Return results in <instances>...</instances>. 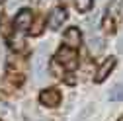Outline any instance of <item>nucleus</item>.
Masks as SVG:
<instances>
[{"label": "nucleus", "mask_w": 123, "mask_h": 121, "mask_svg": "<svg viewBox=\"0 0 123 121\" xmlns=\"http://www.w3.org/2000/svg\"><path fill=\"white\" fill-rule=\"evenodd\" d=\"M57 63L63 65V68L67 70H74L76 67H78V55H76L74 49H68V47H61L57 51Z\"/></svg>", "instance_id": "f257e3e1"}, {"label": "nucleus", "mask_w": 123, "mask_h": 121, "mask_svg": "<svg viewBox=\"0 0 123 121\" xmlns=\"http://www.w3.org/2000/svg\"><path fill=\"white\" fill-rule=\"evenodd\" d=\"M33 72H35V80L41 82L47 74V57H45V47H41L35 57H33Z\"/></svg>", "instance_id": "f03ea898"}, {"label": "nucleus", "mask_w": 123, "mask_h": 121, "mask_svg": "<svg viewBox=\"0 0 123 121\" xmlns=\"http://www.w3.org/2000/svg\"><path fill=\"white\" fill-rule=\"evenodd\" d=\"M65 20H67V10H65L63 6H57V8H53L51 14H49L47 25H49V29H59V27H63Z\"/></svg>", "instance_id": "7ed1b4c3"}, {"label": "nucleus", "mask_w": 123, "mask_h": 121, "mask_svg": "<svg viewBox=\"0 0 123 121\" xmlns=\"http://www.w3.org/2000/svg\"><path fill=\"white\" fill-rule=\"evenodd\" d=\"M39 102L43 105H47V108H57L61 103V92L57 88H47L39 94Z\"/></svg>", "instance_id": "20e7f679"}, {"label": "nucleus", "mask_w": 123, "mask_h": 121, "mask_svg": "<svg viewBox=\"0 0 123 121\" xmlns=\"http://www.w3.org/2000/svg\"><path fill=\"white\" fill-rule=\"evenodd\" d=\"M31 20H33L31 10H29V8H24V10H20V12L16 14L14 25H16V29H18V31H25V29H29V27H31Z\"/></svg>", "instance_id": "39448f33"}, {"label": "nucleus", "mask_w": 123, "mask_h": 121, "mask_svg": "<svg viewBox=\"0 0 123 121\" xmlns=\"http://www.w3.org/2000/svg\"><path fill=\"white\" fill-rule=\"evenodd\" d=\"M113 67H115V59H113V57L105 59V60H104V65H102V67L96 70V76H94V80H96L98 84H100V82H104V80L107 78V74L111 72V68H113Z\"/></svg>", "instance_id": "423d86ee"}, {"label": "nucleus", "mask_w": 123, "mask_h": 121, "mask_svg": "<svg viewBox=\"0 0 123 121\" xmlns=\"http://www.w3.org/2000/svg\"><path fill=\"white\" fill-rule=\"evenodd\" d=\"M80 39H82V35L78 31V27H68L65 31V43L68 49H76L80 45Z\"/></svg>", "instance_id": "0eeeda50"}, {"label": "nucleus", "mask_w": 123, "mask_h": 121, "mask_svg": "<svg viewBox=\"0 0 123 121\" xmlns=\"http://www.w3.org/2000/svg\"><path fill=\"white\" fill-rule=\"evenodd\" d=\"M107 18H123V0H111L107 6Z\"/></svg>", "instance_id": "6e6552de"}, {"label": "nucleus", "mask_w": 123, "mask_h": 121, "mask_svg": "<svg viewBox=\"0 0 123 121\" xmlns=\"http://www.w3.org/2000/svg\"><path fill=\"white\" fill-rule=\"evenodd\" d=\"M88 47H90V51L94 53V55H98V53H102V51H104L105 43H104V39H102V37H90Z\"/></svg>", "instance_id": "1a4fd4ad"}, {"label": "nucleus", "mask_w": 123, "mask_h": 121, "mask_svg": "<svg viewBox=\"0 0 123 121\" xmlns=\"http://www.w3.org/2000/svg\"><path fill=\"white\" fill-rule=\"evenodd\" d=\"M110 100H111V102H123V84H117V86L111 88Z\"/></svg>", "instance_id": "9d476101"}, {"label": "nucleus", "mask_w": 123, "mask_h": 121, "mask_svg": "<svg viewBox=\"0 0 123 121\" xmlns=\"http://www.w3.org/2000/svg\"><path fill=\"white\" fill-rule=\"evenodd\" d=\"M92 4H94V0H74V6L78 12H88L92 8Z\"/></svg>", "instance_id": "9b49d317"}, {"label": "nucleus", "mask_w": 123, "mask_h": 121, "mask_svg": "<svg viewBox=\"0 0 123 121\" xmlns=\"http://www.w3.org/2000/svg\"><path fill=\"white\" fill-rule=\"evenodd\" d=\"M104 29H105V31H111V29H113V22L110 20V18H104Z\"/></svg>", "instance_id": "f8f14e48"}, {"label": "nucleus", "mask_w": 123, "mask_h": 121, "mask_svg": "<svg viewBox=\"0 0 123 121\" xmlns=\"http://www.w3.org/2000/svg\"><path fill=\"white\" fill-rule=\"evenodd\" d=\"M22 2H25V0H8V8H10V10H12V8H14V6H20V4H22Z\"/></svg>", "instance_id": "ddd939ff"}, {"label": "nucleus", "mask_w": 123, "mask_h": 121, "mask_svg": "<svg viewBox=\"0 0 123 121\" xmlns=\"http://www.w3.org/2000/svg\"><path fill=\"white\" fill-rule=\"evenodd\" d=\"M119 51L123 53V37H121V41H119Z\"/></svg>", "instance_id": "4468645a"}, {"label": "nucleus", "mask_w": 123, "mask_h": 121, "mask_svg": "<svg viewBox=\"0 0 123 121\" xmlns=\"http://www.w3.org/2000/svg\"><path fill=\"white\" fill-rule=\"evenodd\" d=\"M117 121H123V117H119V119H117Z\"/></svg>", "instance_id": "2eb2a0df"}]
</instances>
